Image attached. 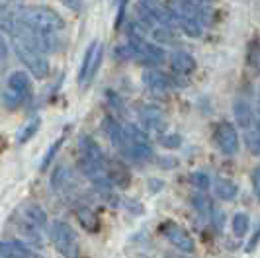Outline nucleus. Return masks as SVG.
Segmentation results:
<instances>
[{"label":"nucleus","mask_w":260,"mask_h":258,"mask_svg":"<svg viewBox=\"0 0 260 258\" xmlns=\"http://www.w3.org/2000/svg\"><path fill=\"white\" fill-rule=\"evenodd\" d=\"M245 59H247V64L254 73H260V41L258 39H250V41H248L247 51H245Z\"/></svg>","instance_id":"nucleus-24"},{"label":"nucleus","mask_w":260,"mask_h":258,"mask_svg":"<svg viewBox=\"0 0 260 258\" xmlns=\"http://www.w3.org/2000/svg\"><path fill=\"white\" fill-rule=\"evenodd\" d=\"M158 231H160V235H162L178 252H182V254H194L196 252V241L180 223H176V221H172V219H167L160 223Z\"/></svg>","instance_id":"nucleus-7"},{"label":"nucleus","mask_w":260,"mask_h":258,"mask_svg":"<svg viewBox=\"0 0 260 258\" xmlns=\"http://www.w3.org/2000/svg\"><path fill=\"white\" fill-rule=\"evenodd\" d=\"M248 229H250V217H248L247 213H243V211L235 213L233 219H231V231H233L235 237L243 239L248 233Z\"/></svg>","instance_id":"nucleus-25"},{"label":"nucleus","mask_w":260,"mask_h":258,"mask_svg":"<svg viewBox=\"0 0 260 258\" xmlns=\"http://www.w3.org/2000/svg\"><path fill=\"white\" fill-rule=\"evenodd\" d=\"M123 206L127 207L131 213H137V215L143 213V206H141L137 200H123Z\"/></svg>","instance_id":"nucleus-31"},{"label":"nucleus","mask_w":260,"mask_h":258,"mask_svg":"<svg viewBox=\"0 0 260 258\" xmlns=\"http://www.w3.org/2000/svg\"><path fill=\"white\" fill-rule=\"evenodd\" d=\"M165 258H192V256L182 254V252H167V254H165Z\"/></svg>","instance_id":"nucleus-36"},{"label":"nucleus","mask_w":260,"mask_h":258,"mask_svg":"<svg viewBox=\"0 0 260 258\" xmlns=\"http://www.w3.org/2000/svg\"><path fill=\"white\" fill-rule=\"evenodd\" d=\"M106 158L108 156L104 155L102 147L98 145L96 139H92L90 135H82L78 139V158H77L78 170L88 180H92V184L106 178V172H104Z\"/></svg>","instance_id":"nucleus-2"},{"label":"nucleus","mask_w":260,"mask_h":258,"mask_svg":"<svg viewBox=\"0 0 260 258\" xmlns=\"http://www.w3.org/2000/svg\"><path fill=\"white\" fill-rule=\"evenodd\" d=\"M102 127H104L106 135L110 137L112 145L116 147L119 153H123V149H125V133H123V125H121V123H117L116 117L106 116Z\"/></svg>","instance_id":"nucleus-18"},{"label":"nucleus","mask_w":260,"mask_h":258,"mask_svg":"<svg viewBox=\"0 0 260 258\" xmlns=\"http://www.w3.org/2000/svg\"><path fill=\"white\" fill-rule=\"evenodd\" d=\"M24 217L27 221H31L38 229H47V225H49V219H47V213H45V209L38 204H26L24 206Z\"/></svg>","instance_id":"nucleus-22"},{"label":"nucleus","mask_w":260,"mask_h":258,"mask_svg":"<svg viewBox=\"0 0 260 258\" xmlns=\"http://www.w3.org/2000/svg\"><path fill=\"white\" fill-rule=\"evenodd\" d=\"M254 116H256V123H258V129H260V110L258 112H254Z\"/></svg>","instance_id":"nucleus-37"},{"label":"nucleus","mask_w":260,"mask_h":258,"mask_svg":"<svg viewBox=\"0 0 260 258\" xmlns=\"http://www.w3.org/2000/svg\"><path fill=\"white\" fill-rule=\"evenodd\" d=\"M213 143L225 156H235L241 149L239 133L231 121H219L213 129Z\"/></svg>","instance_id":"nucleus-8"},{"label":"nucleus","mask_w":260,"mask_h":258,"mask_svg":"<svg viewBox=\"0 0 260 258\" xmlns=\"http://www.w3.org/2000/svg\"><path fill=\"white\" fill-rule=\"evenodd\" d=\"M106 100H108V104L112 106V110H114V112H117L119 116H123V114H125V106H123V102H121V98L117 96L116 92L106 90Z\"/></svg>","instance_id":"nucleus-28"},{"label":"nucleus","mask_w":260,"mask_h":258,"mask_svg":"<svg viewBox=\"0 0 260 258\" xmlns=\"http://www.w3.org/2000/svg\"><path fill=\"white\" fill-rule=\"evenodd\" d=\"M75 215H77V221L80 223V227L84 229L86 233H90V235H96V233H100V227H102V223H100V217H98V213L88 206H78L75 209Z\"/></svg>","instance_id":"nucleus-17"},{"label":"nucleus","mask_w":260,"mask_h":258,"mask_svg":"<svg viewBox=\"0 0 260 258\" xmlns=\"http://www.w3.org/2000/svg\"><path fill=\"white\" fill-rule=\"evenodd\" d=\"M258 104H260V90H258Z\"/></svg>","instance_id":"nucleus-40"},{"label":"nucleus","mask_w":260,"mask_h":258,"mask_svg":"<svg viewBox=\"0 0 260 258\" xmlns=\"http://www.w3.org/2000/svg\"><path fill=\"white\" fill-rule=\"evenodd\" d=\"M65 6H69L71 10H75V12H80L82 10V0H61Z\"/></svg>","instance_id":"nucleus-34"},{"label":"nucleus","mask_w":260,"mask_h":258,"mask_svg":"<svg viewBox=\"0 0 260 258\" xmlns=\"http://www.w3.org/2000/svg\"><path fill=\"white\" fill-rule=\"evenodd\" d=\"M49 237L55 250L63 258H78L80 256V243H78L77 231L63 219H55L49 225Z\"/></svg>","instance_id":"nucleus-4"},{"label":"nucleus","mask_w":260,"mask_h":258,"mask_svg":"<svg viewBox=\"0 0 260 258\" xmlns=\"http://www.w3.org/2000/svg\"><path fill=\"white\" fill-rule=\"evenodd\" d=\"M18 22H22L29 29L38 34H59L65 29V18L57 10L49 6H20L16 8V14H12Z\"/></svg>","instance_id":"nucleus-1"},{"label":"nucleus","mask_w":260,"mask_h":258,"mask_svg":"<svg viewBox=\"0 0 260 258\" xmlns=\"http://www.w3.org/2000/svg\"><path fill=\"white\" fill-rule=\"evenodd\" d=\"M194 2H200V4H202V2H206V0H194Z\"/></svg>","instance_id":"nucleus-38"},{"label":"nucleus","mask_w":260,"mask_h":258,"mask_svg":"<svg viewBox=\"0 0 260 258\" xmlns=\"http://www.w3.org/2000/svg\"><path fill=\"white\" fill-rule=\"evenodd\" d=\"M6 61H8V43H6L4 36L0 34V67H4Z\"/></svg>","instance_id":"nucleus-30"},{"label":"nucleus","mask_w":260,"mask_h":258,"mask_svg":"<svg viewBox=\"0 0 260 258\" xmlns=\"http://www.w3.org/2000/svg\"><path fill=\"white\" fill-rule=\"evenodd\" d=\"M34 258H43V256H39V254H36V256H34Z\"/></svg>","instance_id":"nucleus-39"},{"label":"nucleus","mask_w":260,"mask_h":258,"mask_svg":"<svg viewBox=\"0 0 260 258\" xmlns=\"http://www.w3.org/2000/svg\"><path fill=\"white\" fill-rule=\"evenodd\" d=\"M65 141H67V133H63V135H59V137L49 145V149L45 151V155H43L41 163H39V170H41V172H47L49 165L55 160V156H57V153L61 151V147L65 145Z\"/></svg>","instance_id":"nucleus-23"},{"label":"nucleus","mask_w":260,"mask_h":258,"mask_svg":"<svg viewBox=\"0 0 260 258\" xmlns=\"http://www.w3.org/2000/svg\"><path fill=\"white\" fill-rule=\"evenodd\" d=\"M51 188L57 194L65 196V198H73V194L77 192V180L75 174L67 167H57L51 172Z\"/></svg>","instance_id":"nucleus-13"},{"label":"nucleus","mask_w":260,"mask_h":258,"mask_svg":"<svg viewBox=\"0 0 260 258\" xmlns=\"http://www.w3.org/2000/svg\"><path fill=\"white\" fill-rule=\"evenodd\" d=\"M233 114H235V119H237V125L243 129V133H247V131H250V129L258 127L256 116H254V110L248 106L247 100L237 98L233 104Z\"/></svg>","instance_id":"nucleus-14"},{"label":"nucleus","mask_w":260,"mask_h":258,"mask_svg":"<svg viewBox=\"0 0 260 258\" xmlns=\"http://www.w3.org/2000/svg\"><path fill=\"white\" fill-rule=\"evenodd\" d=\"M258 241H260V225L256 227V231L252 233V237H250V241H248L247 252H252V250L256 248V245H258Z\"/></svg>","instance_id":"nucleus-33"},{"label":"nucleus","mask_w":260,"mask_h":258,"mask_svg":"<svg viewBox=\"0 0 260 258\" xmlns=\"http://www.w3.org/2000/svg\"><path fill=\"white\" fill-rule=\"evenodd\" d=\"M39 127H41V116L36 114V116H31L22 127L18 129V133H16V143H18V145H26V143H29L36 135H38Z\"/></svg>","instance_id":"nucleus-20"},{"label":"nucleus","mask_w":260,"mask_h":258,"mask_svg":"<svg viewBox=\"0 0 260 258\" xmlns=\"http://www.w3.org/2000/svg\"><path fill=\"white\" fill-rule=\"evenodd\" d=\"M143 84L153 92V94H169L176 88V82H174V77H170L167 73H160L156 69H149L143 73Z\"/></svg>","instance_id":"nucleus-11"},{"label":"nucleus","mask_w":260,"mask_h":258,"mask_svg":"<svg viewBox=\"0 0 260 258\" xmlns=\"http://www.w3.org/2000/svg\"><path fill=\"white\" fill-rule=\"evenodd\" d=\"M31 248L22 241H0V258H34Z\"/></svg>","instance_id":"nucleus-19"},{"label":"nucleus","mask_w":260,"mask_h":258,"mask_svg":"<svg viewBox=\"0 0 260 258\" xmlns=\"http://www.w3.org/2000/svg\"><path fill=\"white\" fill-rule=\"evenodd\" d=\"M125 4H127V0H117L116 29H119V27H121V24H123V18H125Z\"/></svg>","instance_id":"nucleus-29"},{"label":"nucleus","mask_w":260,"mask_h":258,"mask_svg":"<svg viewBox=\"0 0 260 258\" xmlns=\"http://www.w3.org/2000/svg\"><path fill=\"white\" fill-rule=\"evenodd\" d=\"M137 116L141 119L147 129L151 131H156V133H167V127H169V119L165 116V112L158 108V106H153V104H139L137 108Z\"/></svg>","instance_id":"nucleus-10"},{"label":"nucleus","mask_w":260,"mask_h":258,"mask_svg":"<svg viewBox=\"0 0 260 258\" xmlns=\"http://www.w3.org/2000/svg\"><path fill=\"white\" fill-rule=\"evenodd\" d=\"M158 143H160L165 149L174 151V149H178V147L182 145V137H180L178 133H162V135L158 137Z\"/></svg>","instance_id":"nucleus-26"},{"label":"nucleus","mask_w":260,"mask_h":258,"mask_svg":"<svg viewBox=\"0 0 260 258\" xmlns=\"http://www.w3.org/2000/svg\"><path fill=\"white\" fill-rule=\"evenodd\" d=\"M123 133H125V149L121 155L129 156L135 163L155 160V151L149 143V135L139 125L127 123V125H123Z\"/></svg>","instance_id":"nucleus-3"},{"label":"nucleus","mask_w":260,"mask_h":258,"mask_svg":"<svg viewBox=\"0 0 260 258\" xmlns=\"http://www.w3.org/2000/svg\"><path fill=\"white\" fill-rule=\"evenodd\" d=\"M106 178L108 182L114 186V188H119V190H127L131 186V170L129 167L121 160V158H106Z\"/></svg>","instance_id":"nucleus-9"},{"label":"nucleus","mask_w":260,"mask_h":258,"mask_svg":"<svg viewBox=\"0 0 260 258\" xmlns=\"http://www.w3.org/2000/svg\"><path fill=\"white\" fill-rule=\"evenodd\" d=\"M252 188H254V196L260 202V165L252 170Z\"/></svg>","instance_id":"nucleus-32"},{"label":"nucleus","mask_w":260,"mask_h":258,"mask_svg":"<svg viewBox=\"0 0 260 258\" xmlns=\"http://www.w3.org/2000/svg\"><path fill=\"white\" fill-rule=\"evenodd\" d=\"M102 59H104V43L100 39H94V41H90V45L86 47L82 63L78 67L77 82L80 88H88L92 84V80L96 78L100 67H102Z\"/></svg>","instance_id":"nucleus-5"},{"label":"nucleus","mask_w":260,"mask_h":258,"mask_svg":"<svg viewBox=\"0 0 260 258\" xmlns=\"http://www.w3.org/2000/svg\"><path fill=\"white\" fill-rule=\"evenodd\" d=\"M170 69L178 77H188L196 71V59L188 51H174L170 55Z\"/></svg>","instance_id":"nucleus-15"},{"label":"nucleus","mask_w":260,"mask_h":258,"mask_svg":"<svg viewBox=\"0 0 260 258\" xmlns=\"http://www.w3.org/2000/svg\"><path fill=\"white\" fill-rule=\"evenodd\" d=\"M190 180H192V186L198 188L200 192H206L209 186H211V178H209L206 172H194L190 176Z\"/></svg>","instance_id":"nucleus-27"},{"label":"nucleus","mask_w":260,"mask_h":258,"mask_svg":"<svg viewBox=\"0 0 260 258\" xmlns=\"http://www.w3.org/2000/svg\"><path fill=\"white\" fill-rule=\"evenodd\" d=\"M6 84H8V90L14 92L22 104H27L31 100L34 86H31V77L27 75L26 71H14L12 75L8 77V80H6Z\"/></svg>","instance_id":"nucleus-12"},{"label":"nucleus","mask_w":260,"mask_h":258,"mask_svg":"<svg viewBox=\"0 0 260 258\" xmlns=\"http://www.w3.org/2000/svg\"><path fill=\"white\" fill-rule=\"evenodd\" d=\"M213 192L223 202H231L239 194V186L229 178H215L213 180Z\"/></svg>","instance_id":"nucleus-21"},{"label":"nucleus","mask_w":260,"mask_h":258,"mask_svg":"<svg viewBox=\"0 0 260 258\" xmlns=\"http://www.w3.org/2000/svg\"><path fill=\"white\" fill-rule=\"evenodd\" d=\"M16 229L22 235V239L26 241L29 246L34 248H43V237H41V229H38L31 221H27L24 215L16 221Z\"/></svg>","instance_id":"nucleus-16"},{"label":"nucleus","mask_w":260,"mask_h":258,"mask_svg":"<svg viewBox=\"0 0 260 258\" xmlns=\"http://www.w3.org/2000/svg\"><path fill=\"white\" fill-rule=\"evenodd\" d=\"M14 51L18 55V59L24 63L27 75L39 78V80L49 77L51 67H49V61L45 59L43 53L36 51V49H29V47L22 45V43H16V41H14Z\"/></svg>","instance_id":"nucleus-6"},{"label":"nucleus","mask_w":260,"mask_h":258,"mask_svg":"<svg viewBox=\"0 0 260 258\" xmlns=\"http://www.w3.org/2000/svg\"><path fill=\"white\" fill-rule=\"evenodd\" d=\"M158 165H160V167H165V168L176 167V160H174V158H160V160H158Z\"/></svg>","instance_id":"nucleus-35"}]
</instances>
